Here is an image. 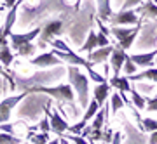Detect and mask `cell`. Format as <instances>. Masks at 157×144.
I'll return each mask as SVG.
<instances>
[{"instance_id":"6da1fadb","label":"cell","mask_w":157,"mask_h":144,"mask_svg":"<svg viewBox=\"0 0 157 144\" xmlns=\"http://www.w3.org/2000/svg\"><path fill=\"white\" fill-rule=\"evenodd\" d=\"M68 80H70V85L72 89L77 92V99L78 104L82 108H87L89 104V77L84 75V73L78 71V66H68Z\"/></svg>"},{"instance_id":"7a4b0ae2","label":"cell","mask_w":157,"mask_h":144,"mask_svg":"<svg viewBox=\"0 0 157 144\" xmlns=\"http://www.w3.org/2000/svg\"><path fill=\"white\" fill-rule=\"evenodd\" d=\"M26 92H39V94H47L49 97L56 99L58 103H73L75 99V94H73V89L70 83H61V85H56V87H47V85H35L32 89H28Z\"/></svg>"},{"instance_id":"3957f363","label":"cell","mask_w":157,"mask_h":144,"mask_svg":"<svg viewBox=\"0 0 157 144\" xmlns=\"http://www.w3.org/2000/svg\"><path fill=\"white\" fill-rule=\"evenodd\" d=\"M140 26H141V24H136L135 28H119V26H113V28H110V33L117 38L119 47H122L124 50H128V49H131V45L135 44L136 35L140 33Z\"/></svg>"},{"instance_id":"277c9868","label":"cell","mask_w":157,"mask_h":144,"mask_svg":"<svg viewBox=\"0 0 157 144\" xmlns=\"http://www.w3.org/2000/svg\"><path fill=\"white\" fill-rule=\"evenodd\" d=\"M61 33H63V21L61 19H52V21H49L47 24H44V26L40 28V33L37 37L39 38V47L44 49L51 40L59 37Z\"/></svg>"},{"instance_id":"5b68a950","label":"cell","mask_w":157,"mask_h":144,"mask_svg":"<svg viewBox=\"0 0 157 144\" xmlns=\"http://www.w3.org/2000/svg\"><path fill=\"white\" fill-rule=\"evenodd\" d=\"M26 90L23 94H17V95H11V97H6L4 101H0V123H7L11 120V111L14 106H17L25 97H26Z\"/></svg>"},{"instance_id":"8992f818","label":"cell","mask_w":157,"mask_h":144,"mask_svg":"<svg viewBox=\"0 0 157 144\" xmlns=\"http://www.w3.org/2000/svg\"><path fill=\"white\" fill-rule=\"evenodd\" d=\"M45 113H47V117H49L51 132H54L56 135H63L65 132H68V127H70V125L58 115V111H51V103L45 104Z\"/></svg>"},{"instance_id":"52a82bcc","label":"cell","mask_w":157,"mask_h":144,"mask_svg":"<svg viewBox=\"0 0 157 144\" xmlns=\"http://www.w3.org/2000/svg\"><path fill=\"white\" fill-rule=\"evenodd\" d=\"M110 23H112L113 26H122V24L124 26H128V24L136 26V24H141V19L138 17V14L133 9H129V11H121L117 14H113L110 17Z\"/></svg>"},{"instance_id":"ba28073f","label":"cell","mask_w":157,"mask_h":144,"mask_svg":"<svg viewBox=\"0 0 157 144\" xmlns=\"http://www.w3.org/2000/svg\"><path fill=\"white\" fill-rule=\"evenodd\" d=\"M39 33H40V28H33L28 33H11L9 35V40H11L9 45L16 50L17 47H21V45H25V44H32V42L39 37Z\"/></svg>"},{"instance_id":"9c48e42d","label":"cell","mask_w":157,"mask_h":144,"mask_svg":"<svg viewBox=\"0 0 157 144\" xmlns=\"http://www.w3.org/2000/svg\"><path fill=\"white\" fill-rule=\"evenodd\" d=\"M30 63L39 68H49V66H59V64H63V61L58 56H54V52H42L40 56H35L33 59H30Z\"/></svg>"},{"instance_id":"30bf717a","label":"cell","mask_w":157,"mask_h":144,"mask_svg":"<svg viewBox=\"0 0 157 144\" xmlns=\"http://www.w3.org/2000/svg\"><path fill=\"white\" fill-rule=\"evenodd\" d=\"M113 52V45H107V47H98V49L91 50L89 56L86 57L87 61L94 66V64H101V63H107L110 54Z\"/></svg>"},{"instance_id":"8fae6325","label":"cell","mask_w":157,"mask_h":144,"mask_svg":"<svg viewBox=\"0 0 157 144\" xmlns=\"http://www.w3.org/2000/svg\"><path fill=\"white\" fill-rule=\"evenodd\" d=\"M110 64H112V70H113V77H119L121 75V70H122L124 63L128 59V54L122 47H113V52L110 54Z\"/></svg>"},{"instance_id":"7c38bea8","label":"cell","mask_w":157,"mask_h":144,"mask_svg":"<svg viewBox=\"0 0 157 144\" xmlns=\"http://www.w3.org/2000/svg\"><path fill=\"white\" fill-rule=\"evenodd\" d=\"M21 4H23V0H17L16 4H14V5H12L11 9H9V12H7L6 24L2 26V30H0V31H2V35H4V37H7V38H9V35L12 33V26H14V23H16V12H17V7L21 5Z\"/></svg>"},{"instance_id":"4fadbf2b","label":"cell","mask_w":157,"mask_h":144,"mask_svg":"<svg viewBox=\"0 0 157 144\" xmlns=\"http://www.w3.org/2000/svg\"><path fill=\"white\" fill-rule=\"evenodd\" d=\"M155 56H157V50H152V52H145V54H133V56H129V59L135 63L138 68H148L154 64Z\"/></svg>"},{"instance_id":"5bb4252c","label":"cell","mask_w":157,"mask_h":144,"mask_svg":"<svg viewBox=\"0 0 157 144\" xmlns=\"http://www.w3.org/2000/svg\"><path fill=\"white\" fill-rule=\"evenodd\" d=\"M135 12L143 17H148V19H155L157 17V4H154L152 0H145L143 4H140V5L136 7Z\"/></svg>"},{"instance_id":"9a60e30c","label":"cell","mask_w":157,"mask_h":144,"mask_svg":"<svg viewBox=\"0 0 157 144\" xmlns=\"http://www.w3.org/2000/svg\"><path fill=\"white\" fill-rule=\"evenodd\" d=\"M108 118V104H103L98 110L94 117H93V123H91V128L93 130H101V128L105 127V122H107Z\"/></svg>"},{"instance_id":"2e32d148","label":"cell","mask_w":157,"mask_h":144,"mask_svg":"<svg viewBox=\"0 0 157 144\" xmlns=\"http://www.w3.org/2000/svg\"><path fill=\"white\" fill-rule=\"evenodd\" d=\"M96 4H98V17L96 19H100V21H110V17L113 16L110 0H96Z\"/></svg>"},{"instance_id":"e0dca14e","label":"cell","mask_w":157,"mask_h":144,"mask_svg":"<svg viewBox=\"0 0 157 144\" xmlns=\"http://www.w3.org/2000/svg\"><path fill=\"white\" fill-rule=\"evenodd\" d=\"M108 83L112 85L113 89H117L119 92H131V89H133L129 78L128 77H121V75H119V77H112Z\"/></svg>"},{"instance_id":"ac0fdd59","label":"cell","mask_w":157,"mask_h":144,"mask_svg":"<svg viewBox=\"0 0 157 144\" xmlns=\"http://www.w3.org/2000/svg\"><path fill=\"white\" fill-rule=\"evenodd\" d=\"M94 99L98 101V104L100 106H103L105 104V101H107V97H108V94H110V83L108 82H105V83H98L94 87Z\"/></svg>"},{"instance_id":"d6986e66","label":"cell","mask_w":157,"mask_h":144,"mask_svg":"<svg viewBox=\"0 0 157 144\" xmlns=\"http://www.w3.org/2000/svg\"><path fill=\"white\" fill-rule=\"evenodd\" d=\"M129 82H138V80H150V82L157 83V68H150L145 70L143 73H135V75H129Z\"/></svg>"},{"instance_id":"ffe728a7","label":"cell","mask_w":157,"mask_h":144,"mask_svg":"<svg viewBox=\"0 0 157 144\" xmlns=\"http://www.w3.org/2000/svg\"><path fill=\"white\" fill-rule=\"evenodd\" d=\"M94 49H98V38H96V33L91 30L89 35H87V40L78 47V52H91Z\"/></svg>"},{"instance_id":"44dd1931","label":"cell","mask_w":157,"mask_h":144,"mask_svg":"<svg viewBox=\"0 0 157 144\" xmlns=\"http://www.w3.org/2000/svg\"><path fill=\"white\" fill-rule=\"evenodd\" d=\"M14 61V54H12L11 50V45H4V47H0V63H2V66L4 68H9Z\"/></svg>"},{"instance_id":"7402d4cb","label":"cell","mask_w":157,"mask_h":144,"mask_svg":"<svg viewBox=\"0 0 157 144\" xmlns=\"http://www.w3.org/2000/svg\"><path fill=\"white\" fill-rule=\"evenodd\" d=\"M135 117L141 123V130H145V132H155L157 130V120H154V118H140L138 111H135Z\"/></svg>"},{"instance_id":"603a6c76","label":"cell","mask_w":157,"mask_h":144,"mask_svg":"<svg viewBox=\"0 0 157 144\" xmlns=\"http://www.w3.org/2000/svg\"><path fill=\"white\" fill-rule=\"evenodd\" d=\"M101 106L98 104V101L96 99H93V101H89V104H87V108H86V115H84V118H82V122H89L91 118L94 117L96 113H98V110H100Z\"/></svg>"},{"instance_id":"cb8c5ba5","label":"cell","mask_w":157,"mask_h":144,"mask_svg":"<svg viewBox=\"0 0 157 144\" xmlns=\"http://www.w3.org/2000/svg\"><path fill=\"white\" fill-rule=\"evenodd\" d=\"M110 99H112V101H110L112 113H117L121 108H124V106H126V101H124V97H122V94H121V92H113Z\"/></svg>"},{"instance_id":"d4e9b609","label":"cell","mask_w":157,"mask_h":144,"mask_svg":"<svg viewBox=\"0 0 157 144\" xmlns=\"http://www.w3.org/2000/svg\"><path fill=\"white\" fill-rule=\"evenodd\" d=\"M131 99H133V104H135L136 110H143V108L147 106L145 97H143V95H141L136 89H131Z\"/></svg>"},{"instance_id":"484cf974","label":"cell","mask_w":157,"mask_h":144,"mask_svg":"<svg viewBox=\"0 0 157 144\" xmlns=\"http://www.w3.org/2000/svg\"><path fill=\"white\" fill-rule=\"evenodd\" d=\"M0 144H21V139L14 137V134L0 132Z\"/></svg>"},{"instance_id":"4316f807","label":"cell","mask_w":157,"mask_h":144,"mask_svg":"<svg viewBox=\"0 0 157 144\" xmlns=\"http://www.w3.org/2000/svg\"><path fill=\"white\" fill-rule=\"evenodd\" d=\"M35 49H37V47H35L33 44H25V45H21V47H17L16 52L19 56H23V57H28V56H33Z\"/></svg>"},{"instance_id":"83f0119b","label":"cell","mask_w":157,"mask_h":144,"mask_svg":"<svg viewBox=\"0 0 157 144\" xmlns=\"http://www.w3.org/2000/svg\"><path fill=\"white\" fill-rule=\"evenodd\" d=\"M32 142L33 144H47L49 142V134L47 132L35 134V135H32Z\"/></svg>"},{"instance_id":"f1b7e54d","label":"cell","mask_w":157,"mask_h":144,"mask_svg":"<svg viewBox=\"0 0 157 144\" xmlns=\"http://www.w3.org/2000/svg\"><path fill=\"white\" fill-rule=\"evenodd\" d=\"M124 71H126V77H129V75H135L136 70H138V66H136L135 63L129 59V56H128V59H126V63H124Z\"/></svg>"},{"instance_id":"f546056e","label":"cell","mask_w":157,"mask_h":144,"mask_svg":"<svg viewBox=\"0 0 157 144\" xmlns=\"http://www.w3.org/2000/svg\"><path fill=\"white\" fill-rule=\"evenodd\" d=\"M143 4V0H126L121 7V11H129V9H136V7Z\"/></svg>"},{"instance_id":"4dcf8cb0","label":"cell","mask_w":157,"mask_h":144,"mask_svg":"<svg viewBox=\"0 0 157 144\" xmlns=\"http://www.w3.org/2000/svg\"><path fill=\"white\" fill-rule=\"evenodd\" d=\"M39 128H40V132H51V123H49V117H47V113H45V117L42 118L39 122Z\"/></svg>"},{"instance_id":"1f68e13d","label":"cell","mask_w":157,"mask_h":144,"mask_svg":"<svg viewBox=\"0 0 157 144\" xmlns=\"http://www.w3.org/2000/svg\"><path fill=\"white\" fill-rule=\"evenodd\" d=\"M0 77H4L6 80H9V83H11V90H14V87H16V82H14V78L9 75V73L4 70V66H2V63H0Z\"/></svg>"},{"instance_id":"d6a6232c","label":"cell","mask_w":157,"mask_h":144,"mask_svg":"<svg viewBox=\"0 0 157 144\" xmlns=\"http://www.w3.org/2000/svg\"><path fill=\"white\" fill-rule=\"evenodd\" d=\"M147 101V111H157V95L155 97H145Z\"/></svg>"},{"instance_id":"836d02e7","label":"cell","mask_w":157,"mask_h":144,"mask_svg":"<svg viewBox=\"0 0 157 144\" xmlns=\"http://www.w3.org/2000/svg\"><path fill=\"white\" fill-rule=\"evenodd\" d=\"M96 38H98V47H107V45H110L108 44V37L105 33H101V31L96 35Z\"/></svg>"},{"instance_id":"e575fe53","label":"cell","mask_w":157,"mask_h":144,"mask_svg":"<svg viewBox=\"0 0 157 144\" xmlns=\"http://www.w3.org/2000/svg\"><path fill=\"white\" fill-rule=\"evenodd\" d=\"M98 28H100V31H101V33H105V35L108 37V33H110V30L103 26V21H100V19H98Z\"/></svg>"},{"instance_id":"d590c367","label":"cell","mask_w":157,"mask_h":144,"mask_svg":"<svg viewBox=\"0 0 157 144\" xmlns=\"http://www.w3.org/2000/svg\"><path fill=\"white\" fill-rule=\"evenodd\" d=\"M0 130H4V132L12 134V125H6V123H0Z\"/></svg>"},{"instance_id":"8d00e7d4","label":"cell","mask_w":157,"mask_h":144,"mask_svg":"<svg viewBox=\"0 0 157 144\" xmlns=\"http://www.w3.org/2000/svg\"><path fill=\"white\" fill-rule=\"evenodd\" d=\"M148 144H157V130H155V132H150V139H148Z\"/></svg>"},{"instance_id":"74e56055","label":"cell","mask_w":157,"mask_h":144,"mask_svg":"<svg viewBox=\"0 0 157 144\" xmlns=\"http://www.w3.org/2000/svg\"><path fill=\"white\" fill-rule=\"evenodd\" d=\"M7 37H4V35H2V31H0V47H4V45H9V42H7Z\"/></svg>"},{"instance_id":"f35d334b","label":"cell","mask_w":157,"mask_h":144,"mask_svg":"<svg viewBox=\"0 0 157 144\" xmlns=\"http://www.w3.org/2000/svg\"><path fill=\"white\" fill-rule=\"evenodd\" d=\"M16 2H17V0H6V5L9 7V9H11V7L14 5V4H16Z\"/></svg>"},{"instance_id":"ab89813d","label":"cell","mask_w":157,"mask_h":144,"mask_svg":"<svg viewBox=\"0 0 157 144\" xmlns=\"http://www.w3.org/2000/svg\"><path fill=\"white\" fill-rule=\"evenodd\" d=\"M59 144H68V139L63 137V135H59Z\"/></svg>"},{"instance_id":"60d3db41","label":"cell","mask_w":157,"mask_h":144,"mask_svg":"<svg viewBox=\"0 0 157 144\" xmlns=\"http://www.w3.org/2000/svg\"><path fill=\"white\" fill-rule=\"evenodd\" d=\"M47 144H59V139H49Z\"/></svg>"},{"instance_id":"b9f144b4","label":"cell","mask_w":157,"mask_h":144,"mask_svg":"<svg viewBox=\"0 0 157 144\" xmlns=\"http://www.w3.org/2000/svg\"><path fill=\"white\" fill-rule=\"evenodd\" d=\"M80 4H82V0H77V2H75V9H78V7H80Z\"/></svg>"},{"instance_id":"7bdbcfd3","label":"cell","mask_w":157,"mask_h":144,"mask_svg":"<svg viewBox=\"0 0 157 144\" xmlns=\"http://www.w3.org/2000/svg\"><path fill=\"white\" fill-rule=\"evenodd\" d=\"M152 2H154V4H157V0H152Z\"/></svg>"},{"instance_id":"ee69618b","label":"cell","mask_w":157,"mask_h":144,"mask_svg":"<svg viewBox=\"0 0 157 144\" xmlns=\"http://www.w3.org/2000/svg\"><path fill=\"white\" fill-rule=\"evenodd\" d=\"M101 144H110V142H101Z\"/></svg>"}]
</instances>
